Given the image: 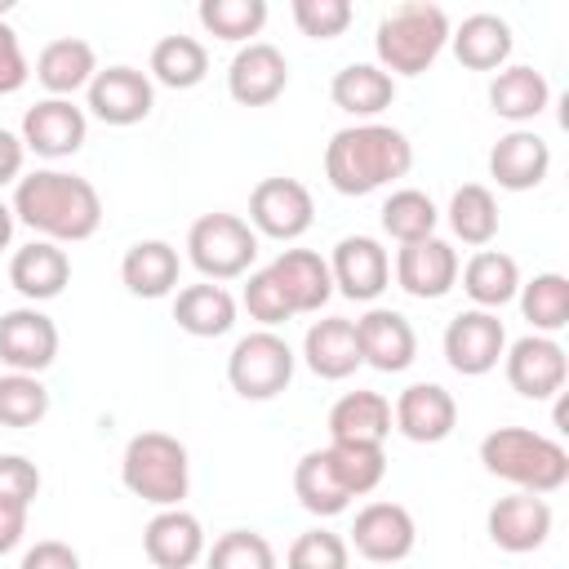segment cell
<instances>
[{
	"label": "cell",
	"instance_id": "52",
	"mask_svg": "<svg viewBox=\"0 0 569 569\" xmlns=\"http://www.w3.org/2000/svg\"><path fill=\"white\" fill-rule=\"evenodd\" d=\"M9 9H13V0H0V18H4V13H9Z\"/></svg>",
	"mask_w": 569,
	"mask_h": 569
},
{
	"label": "cell",
	"instance_id": "6",
	"mask_svg": "<svg viewBox=\"0 0 569 569\" xmlns=\"http://www.w3.org/2000/svg\"><path fill=\"white\" fill-rule=\"evenodd\" d=\"M187 258L213 284L249 276V267L258 258V231L236 213H204L187 231Z\"/></svg>",
	"mask_w": 569,
	"mask_h": 569
},
{
	"label": "cell",
	"instance_id": "38",
	"mask_svg": "<svg viewBox=\"0 0 569 569\" xmlns=\"http://www.w3.org/2000/svg\"><path fill=\"white\" fill-rule=\"evenodd\" d=\"M436 222H440V209H436L431 196L418 191V187H400V191H391L387 204H382V231H387L391 240H400V244H413V240L436 236Z\"/></svg>",
	"mask_w": 569,
	"mask_h": 569
},
{
	"label": "cell",
	"instance_id": "36",
	"mask_svg": "<svg viewBox=\"0 0 569 569\" xmlns=\"http://www.w3.org/2000/svg\"><path fill=\"white\" fill-rule=\"evenodd\" d=\"M449 227H453V236L462 244L485 249L498 236V200H493V191L480 187V182H462L449 196Z\"/></svg>",
	"mask_w": 569,
	"mask_h": 569
},
{
	"label": "cell",
	"instance_id": "41",
	"mask_svg": "<svg viewBox=\"0 0 569 569\" xmlns=\"http://www.w3.org/2000/svg\"><path fill=\"white\" fill-rule=\"evenodd\" d=\"M204 569H276V551L253 529H227L204 551Z\"/></svg>",
	"mask_w": 569,
	"mask_h": 569
},
{
	"label": "cell",
	"instance_id": "35",
	"mask_svg": "<svg viewBox=\"0 0 569 569\" xmlns=\"http://www.w3.org/2000/svg\"><path fill=\"white\" fill-rule=\"evenodd\" d=\"M151 76L164 89H196L209 76V49L196 36H164L151 49Z\"/></svg>",
	"mask_w": 569,
	"mask_h": 569
},
{
	"label": "cell",
	"instance_id": "40",
	"mask_svg": "<svg viewBox=\"0 0 569 569\" xmlns=\"http://www.w3.org/2000/svg\"><path fill=\"white\" fill-rule=\"evenodd\" d=\"M325 449H329V458H333L342 485L351 489V498H365V493H373V489L382 485V476H387V453H382V445H338V440H329Z\"/></svg>",
	"mask_w": 569,
	"mask_h": 569
},
{
	"label": "cell",
	"instance_id": "31",
	"mask_svg": "<svg viewBox=\"0 0 569 569\" xmlns=\"http://www.w3.org/2000/svg\"><path fill=\"white\" fill-rule=\"evenodd\" d=\"M551 102V84L542 71L533 67H502L493 80H489V111L511 120V124H525V120H538Z\"/></svg>",
	"mask_w": 569,
	"mask_h": 569
},
{
	"label": "cell",
	"instance_id": "48",
	"mask_svg": "<svg viewBox=\"0 0 569 569\" xmlns=\"http://www.w3.org/2000/svg\"><path fill=\"white\" fill-rule=\"evenodd\" d=\"M18 569H80V556H76V547H67V542H58V538H44V542H36V547L22 556Z\"/></svg>",
	"mask_w": 569,
	"mask_h": 569
},
{
	"label": "cell",
	"instance_id": "51",
	"mask_svg": "<svg viewBox=\"0 0 569 569\" xmlns=\"http://www.w3.org/2000/svg\"><path fill=\"white\" fill-rule=\"evenodd\" d=\"M13 222H18V218H13V204L0 200V249H9V240H13Z\"/></svg>",
	"mask_w": 569,
	"mask_h": 569
},
{
	"label": "cell",
	"instance_id": "49",
	"mask_svg": "<svg viewBox=\"0 0 569 569\" xmlns=\"http://www.w3.org/2000/svg\"><path fill=\"white\" fill-rule=\"evenodd\" d=\"M22 160H27L22 138L9 133V129H0V187H9V182L22 178Z\"/></svg>",
	"mask_w": 569,
	"mask_h": 569
},
{
	"label": "cell",
	"instance_id": "22",
	"mask_svg": "<svg viewBox=\"0 0 569 569\" xmlns=\"http://www.w3.org/2000/svg\"><path fill=\"white\" fill-rule=\"evenodd\" d=\"M142 551L156 569H191L204 556V529L191 511L164 507L142 529Z\"/></svg>",
	"mask_w": 569,
	"mask_h": 569
},
{
	"label": "cell",
	"instance_id": "44",
	"mask_svg": "<svg viewBox=\"0 0 569 569\" xmlns=\"http://www.w3.org/2000/svg\"><path fill=\"white\" fill-rule=\"evenodd\" d=\"M351 0H293V22L311 40H338L351 27Z\"/></svg>",
	"mask_w": 569,
	"mask_h": 569
},
{
	"label": "cell",
	"instance_id": "34",
	"mask_svg": "<svg viewBox=\"0 0 569 569\" xmlns=\"http://www.w3.org/2000/svg\"><path fill=\"white\" fill-rule=\"evenodd\" d=\"M293 493L311 516H342L351 507V489L342 485L329 449H311L293 467Z\"/></svg>",
	"mask_w": 569,
	"mask_h": 569
},
{
	"label": "cell",
	"instance_id": "30",
	"mask_svg": "<svg viewBox=\"0 0 569 569\" xmlns=\"http://www.w3.org/2000/svg\"><path fill=\"white\" fill-rule=\"evenodd\" d=\"M329 98L338 111H347L356 120H373L396 102V80L378 62H347L329 80Z\"/></svg>",
	"mask_w": 569,
	"mask_h": 569
},
{
	"label": "cell",
	"instance_id": "1",
	"mask_svg": "<svg viewBox=\"0 0 569 569\" xmlns=\"http://www.w3.org/2000/svg\"><path fill=\"white\" fill-rule=\"evenodd\" d=\"M13 218L40 240L80 244L102 227V196L89 178L67 169H36L13 182Z\"/></svg>",
	"mask_w": 569,
	"mask_h": 569
},
{
	"label": "cell",
	"instance_id": "43",
	"mask_svg": "<svg viewBox=\"0 0 569 569\" xmlns=\"http://www.w3.org/2000/svg\"><path fill=\"white\" fill-rule=\"evenodd\" d=\"M347 565H351V547L333 529H307L284 551V569H347Z\"/></svg>",
	"mask_w": 569,
	"mask_h": 569
},
{
	"label": "cell",
	"instance_id": "28",
	"mask_svg": "<svg viewBox=\"0 0 569 569\" xmlns=\"http://www.w3.org/2000/svg\"><path fill=\"white\" fill-rule=\"evenodd\" d=\"M391 436V400L382 391H347L329 409V440L338 445H382Z\"/></svg>",
	"mask_w": 569,
	"mask_h": 569
},
{
	"label": "cell",
	"instance_id": "46",
	"mask_svg": "<svg viewBox=\"0 0 569 569\" xmlns=\"http://www.w3.org/2000/svg\"><path fill=\"white\" fill-rule=\"evenodd\" d=\"M36 493H40V467L22 453H0V502L27 511Z\"/></svg>",
	"mask_w": 569,
	"mask_h": 569
},
{
	"label": "cell",
	"instance_id": "32",
	"mask_svg": "<svg viewBox=\"0 0 569 569\" xmlns=\"http://www.w3.org/2000/svg\"><path fill=\"white\" fill-rule=\"evenodd\" d=\"M458 271H462L467 298H471L480 311H498V307H507V302L520 293V267H516V258L502 253V249H476V253L467 258V267H458Z\"/></svg>",
	"mask_w": 569,
	"mask_h": 569
},
{
	"label": "cell",
	"instance_id": "23",
	"mask_svg": "<svg viewBox=\"0 0 569 569\" xmlns=\"http://www.w3.org/2000/svg\"><path fill=\"white\" fill-rule=\"evenodd\" d=\"M551 169V147L533 129H511L489 151V178L502 191H533Z\"/></svg>",
	"mask_w": 569,
	"mask_h": 569
},
{
	"label": "cell",
	"instance_id": "21",
	"mask_svg": "<svg viewBox=\"0 0 569 569\" xmlns=\"http://www.w3.org/2000/svg\"><path fill=\"white\" fill-rule=\"evenodd\" d=\"M267 271L276 276V284H280V293H284L293 316H311L333 298L329 262L316 249H280Z\"/></svg>",
	"mask_w": 569,
	"mask_h": 569
},
{
	"label": "cell",
	"instance_id": "14",
	"mask_svg": "<svg viewBox=\"0 0 569 569\" xmlns=\"http://www.w3.org/2000/svg\"><path fill=\"white\" fill-rule=\"evenodd\" d=\"M333 289L351 302H373L391 284V258L373 236H342L329 258Z\"/></svg>",
	"mask_w": 569,
	"mask_h": 569
},
{
	"label": "cell",
	"instance_id": "37",
	"mask_svg": "<svg viewBox=\"0 0 569 569\" xmlns=\"http://www.w3.org/2000/svg\"><path fill=\"white\" fill-rule=\"evenodd\" d=\"M520 316L533 325V333H560L569 325V280L560 271H542L529 284H520Z\"/></svg>",
	"mask_w": 569,
	"mask_h": 569
},
{
	"label": "cell",
	"instance_id": "10",
	"mask_svg": "<svg viewBox=\"0 0 569 569\" xmlns=\"http://www.w3.org/2000/svg\"><path fill=\"white\" fill-rule=\"evenodd\" d=\"M502 351H507V329L493 311L471 307L445 325V360L462 378H480V373L498 369Z\"/></svg>",
	"mask_w": 569,
	"mask_h": 569
},
{
	"label": "cell",
	"instance_id": "25",
	"mask_svg": "<svg viewBox=\"0 0 569 569\" xmlns=\"http://www.w3.org/2000/svg\"><path fill=\"white\" fill-rule=\"evenodd\" d=\"M302 360L316 378L325 382H342L360 369V342H356V320L347 316H325L307 329L302 338Z\"/></svg>",
	"mask_w": 569,
	"mask_h": 569
},
{
	"label": "cell",
	"instance_id": "47",
	"mask_svg": "<svg viewBox=\"0 0 569 569\" xmlns=\"http://www.w3.org/2000/svg\"><path fill=\"white\" fill-rule=\"evenodd\" d=\"M31 67H27V53H22V40L18 31L0 18V93H18L27 84Z\"/></svg>",
	"mask_w": 569,
	"mask_h": 569
},
{
	"label": "cell",
	"instance_id": "3",
	"mask_svg": "<svg viewBox=\"0 0 569 569\" xmlns=\"http://www.w3.org/2000/svg\"><path fill=\"white\" fill-rule=\"evenodd\" d=\"M480 462L489 476L516 485L520 493H556L569 480V449L529 427H498L480 440Z\"/></svg>",
	"mask_w": 569,
	"mask_h": 569
},
{
	"label": "cell",
	"instance_id": "29",
	"mask_svg": "<svg viewBox=\"0 0 569 569\" xmlns=\"http://www.w3.org/2000/svg\"><path fill=\"white\" fill-rule=\"evenodd\" d=\"M98 76V53L80 36H58L36 58V80L49 89V98H71L76 89H89Z\"/></svg>",
	"mask_w": 569,
	"mask_h": 569
},
{
	"label": "cell",
	"instance_id": "18",
	"mask_svg": "<svg viewBox=\"0 0 569 569\" xmlns=\"http://www.w3.org/2000/svg\"><path fill=\"white\" fill-rule=\"evenodd\" d=\"M84 133H89V120L71 98H44V102L27 107L18 138L27 151H36L44 160H62L84 147Z\"/></svg>",
	"mask_w": 569,
	"mask_h": 569
},
{
	"label": "cell",
	"instance_id": "20",
	"mask_svg": "<svg viewBox=\"0 0 569 569\" xmlns=\"http://www.w3.org/2000/svg\"><path fill=\"white\" fill-rule=\"evenodd\" d=\"M356 342H360V365H373L378 373H405L418 356L413 325L391 307H369L356 320Z\"/></svg>",
	"mask_w": 569,
	"mask_h": 569
},
{
	"label": "cell",
	"instance_id": "11",
	"mask_svg": "<svg viewBox=\"0 0 569 569\" xmlns=\"http://www.w3.org/2000/svg\"><path fill=\"white\" fill-rule=\"evenodd\" d=\"M418 542V525L409 516V507L400 502H369L356 511V525H351V542L356 556L373 560V565H396L413 551Z\"/></svg>",
	"mask_w": 569,
	"mask_h": 569
},
{
	"label": "cell",
	"instance_id": "15",
	"mask_svg": "<svg viewBox=\"0 0 569 569\" xmlns=\"http://www.w3.org/2000/svg\"><path fill=\"white\" fill-rule=\"evenodd\" d=\"M391 427L413 445H440L458 427V400L440 382H413L396 396Z\"/></svg>",
	"mask_w": 569,
	"mask_h": 569
},
{
	"label": "cell",
	"instance_id": "50",
	"mask_svg": "<svg viewBox=\"0 0 569 569\" xmlns=\"http://www.w3.org/2000/svg\"><path fill=\"white\" fill-rule=\"evenodd\" d=\"M22 533H27V511L0 502V556H9L22 542Z\"/></svg>",
	"mask_w": 569,
	"mask_h": 569
},
{
	"label": "cell",
	"instance_id": "42",
	"mask_svg": "<svg viewBox=\"0 0 569 569\" xmlns=\"http://www.w3.org/2000/svg\"><path fill=\"white\" fill-rule=\"evenodd\" d=\"M49 413V391L36 373L0 378V427H36Z\"/></svg>",
	"mask_w": 569,
	"mask_h": 569
},
{
	"label": "cell",
	"instance_id": "45",
	"mask_svg": "<svg viewBox=\"0 0 569 569\" xmlns=\"http://www.w3.org/2000/svg\"><path fill=\"white\" fill-rule=\"evenodd\" d=\"M240 302H244L249 320H258L262 329H276V325H284V320L293 316L289 302H284V293H280V284H276V276H271L267 267H262V271H249Z\"/></svg>",
	"mask_w": 569,
	"mask_h": 569
},
{
	"label": "cell",
	"instance_id": "7",
	"mask_svg": "<svg viewBox=\"0 0 569 569\" xmlns=\"http://www.w3.org/2000/svg\"><path fill=\"white\" fill-rule=\"evenodd\" d=\"M293 365H298V356L276 329H253L231 347L227 382L244 400H276L293 382Z\"/></svg>",
	"mask_w": 569,
	"mask_h": 569
},
{
	"label": "cell",
	"instance_id": "8",
	"mask_svg": "<svg viewBox=\"0 0 569 569\" xmlns=\"http://www.w3.org/2000/svg\"><path fill=\"white\" fill-rule=\"evenodd\" d=\"M316 222V200L298 178H262L249 191V227L271 240H298Z\"/></svg>",
	"mask_w": 569,
	"mask_h": 569
},
{
	"label": "cell",
	"instance_id": "33",
	"mask_svg": "<svg viewBox=\"0 0 569 569\" xmlns=\"http://www.w3.org/2000/svg\"><path fill=\"white\" fill-rule=\"evenodd\" d=\"M173 320L191 338H222L236 325V298L222 284H213V280L187 284L173 298Z\"/></svg>",
	"mask_w": 569,
	"mask_h": 569
},
{
	"label": "cell",
	"instance_id": "39",
	"mask_svg": "<svg viewBox=\"0 0 569 569\" xmlns=\"http://www.w3.org/2000/svg\"><path fill=\"white\" fill-rule=\"evenodd\" d=\"M196 13L213 40H231V44H249V36L267 27V0H200Z\"/></svg>",
	"mask_w": 569,
	"mask_h": 569
},
{
	"label": "cell",
	"instance_id": "17",
	"mask_svg": "<svg viewBox=\"0 0 569 569\" xmlns=\"http://www.w3.org/2000/svg\"><path fill=\"white\" fill-rule=\"evenodd\" d=\"M151 107H156V89H151V76H142L138 67H107L89 80V111L102 124L129 129L147 120Z\"/></svg>",
	"mask_w": 569,
	"mask_h": 569
},
{
	"label": "cell",
	"instance_id": "19",
	"mask_svg": "<svg viewBox=\"0 0 569 569\" xmlns=\"http://www.w3.org/2000/svg\"><path fill=\"white\" fill-rule=\"evenodd\" d=\"M396 284L409 298H422V302L445 298L458 284V249L449 240H440V236L400 244V253H396Z\"/></svg>",
	"mask_w": 569,
	"mask_h": 569
},
{
	"label": "cell",
	"instance_id": "2",
	"mask_svg": "<svg viewBox=\"0 0 569 569\" xmlns=\"http://www.w3.org/2000/svg\"><path fill=\"white\" fill-rule=\"evenodd\" d=\"M413 169V142L378 120L347 124L325 147V178L338 196H369Z\"/></svg>",
	"mask_w": 569,
	"mask_h": 569
},
{
	"label": "cell",
	"instance_id": "13",
	"mask_svg": "<svg viewBox=\"0 0 569 569\" xmlns=\"http://www.w3.org/2000/svg\"><path fill=\"white\" fill-rule=\"evenodd\" d=\"M485 529H489V542L498 551H511V556H525V551H538L547 538H551V502L538 498V493H507L489 507L485 516Z\"/></svg>",
	"mask_w": 569,
	"mask_h": 569
},
{
	"label": "cell",
	"instance_id": "4",
	"mask_svg": "<svg viewBox=\"0 0 569 569\" xmlns=\"http://www.w3.org/2000/svg\"><path fill=\"white\" fill-rule=\"evenodd\" d=\"M449 44V13L427 0H405L378 18L373 31V53L378 67L396 76H422Z\"/></svg>",
	"mask_w": 569,
	"mask_h": 569
},
{
	"label": "cell",
	"instance_id": "24",
	"mask_svg": "<svg viewBox=\"0 0 569 569\" xmlns=\"http://www.w3.org/2000/svg\"><path fill=\"white\" fill-rule=\"evenodd\" d=\"M67 280H71V258H67V249L53 244V240H31V244L13 249V258H9V284H13L31 307L58 298V293L67 289Z\"/></svg>",
	"mask_w": 569,
	"mask_h": 569
},
{
	"label": "cell",
	"instance_id": "16",
	"mask_svg": "<svg viewBox=\"0 0 569 569\" xmlns=\"http://www.w3.org/2000/svg\"><path fill=\"white\" fill-rule=\"evenodd\" d=\"M289 84V62L276 44L267 40H249L236 49L231 67H227V93L240 107H271Z\"/></svg>",
	"mask_w": 569,
	"mask_h": 569
},
{
	"label": "cell",
	"instance_id": "9",
	"mask_svg": "<svg viewBox=\"0 0 569 569\" xmlns=\"http://www.w3.org/2000/svg\"><path fill=\"white\" fill-rule=\"evenodd\" d=\"M502 369H507L511 391H520L525 400H551V396L565 391V378H569L565 347L556 338H547V333L516 338L502 351Z\"/></svg>",
	"mask_w": 569,
	"mask_h": 569
},
{
	"label": "cell",
	"instance_id": "27",
	"mask_svg": "<svg viewBox=\"0 0 569 569\" xmlns=\"http://www.w3.org/2000/svg\"><path fill=\"white\" fill-rule=\"evenodd\" d=\"M178 276H182V258L169 240H138L124 249L120 258V280L133 298H169L178 289Z\"/></svg>",
	"mask_w": 569,
	"mask_h": 569
},
{
	"label": "cell",
	"instance_id": "5",
	"mask_svg": "<svg viewBox=\"0 0 569 569\" xmlns=\"http://www.w3.org/2000/svg\"><path fill=\"white\" fill-rule=\"evenodd\" d=\"M120 480L133 498L151 502V507H182L187 489H191V462H187V445L169 431H138L124 445L120 458Z\"/></svg>",
	"mask_w": 569,
	"mask_h": 569
},
{
	"label": "cell",
	"instance_id": "26",
	"mask_svg": "<svg viewBox=\"0 0 569 569\" xmlns=\"http://www.w3.org/2000/svg\"><path fill=\"white\" fill-rule=\"evenodd\" d=\"M449 44H453V58L467 71H502L507 58H511V49H516V36H511L507 18H498V13H471L458 27H449Z\"/></svg>",
	"mask_w": 569,
	"mask_h": 569
},
{
	"label": "cell",
	"instance_id": "12",
	"mask_svg": "<svg viewBox=\"0 0 569 569\" xmlns=\"http://www.w3.org/2000/svg\"><path fill=\"white\" fill-rule=\"evenodd\" d=\"M0 360L9 373H44L58 360V325L40 307H13L0 316Z\"/></svg>",
	"mask_w": 569,
	"mask_h": 569
}]
</instances>
